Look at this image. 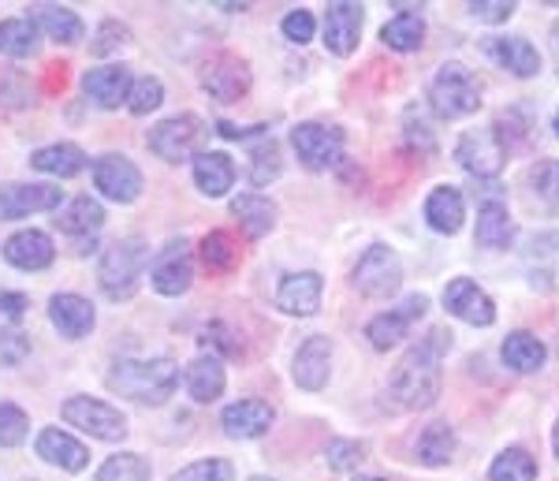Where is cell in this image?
Here are the masks:
<instances>
[{
	"instance_id": "6da1fadb",
	"label": "cell",
	"mask_w": 559,
	"mask_h": 481,
	"mask_svg": "<svg viewBox=\"0 0 559 481\" xmlns=\"http://www.w3.org/2000/svg\"><path fill=\"white\" fill-rule=\"evenodd\" d=\"M452 351V332L429 329L418 348L407 351L400 369L388 380V403L395 411H426L440 396V362Z\"/></svg>"
},
{
	"instance_id": "7a4b0ae2",
	"label": "cell",
	"mask_w": 559,
	"mask_h": 481,
	"mask_svg": "<svg viewBox=\"0 0 559 481\" xmlns=\"http://www.w3.org/2000/svg\"><path fill=\"white\" fill-rule=\"evenodd\" d=\"M179 385V366L173 359H120L108 374V388L134 403L160 407Z\"/></svg>"
},
{
	"instance_id": "3957f363",
	"label": "cell",
	"mask_w": 559,
	"mask_h": 481,
	"mask_svg": "<svg viewBox=\"0 0 559 481\" xmlns=\"http://www.w3.org/2000/svg\"><path fill=\"white\" fill-rule=\"evenodd\" d=\"M429 105L440 120H463L481 108V83L466 63H444L429 86Z\"/></svg>"
},
{
	"instance_id": "277c9868",
	"label": "cell",
	"mask_w": 559,
	"mask_h": 481,
	"mask_svg": "<svg viewBox=\"0 0 559 481\" xmlns=\"http://www.w3.org/2000/svg\"><path fill=\"white\" fill-rule=\"evenodd\" d=\"M150 266V247L142 239H120L105 250L97 280H102V292L108 298H131L139 288L142 272Z\"/></svg>"
},
{
	"instance_id": "5b68a950",
	"label": "cell",
	"mask_w": 559,
	"mask_h": 481,
	"mask_svg": "<svg viewBox=\"0 0 559 481\" xmlns=\"http://www.w3.org/2000/svg\"><path fill=\"white\" fill-rule=\"evenodd\" d=\"M355 288L366 298H392L403 288V261L400 254L384 243H373L355 266Z\"/></svg>"
},
{
	"instance_id": "8992f818",
	"label": "cell",
	"mask_w": 559,
	"mask_h": 481,
	"mask_svg": "<svg viewBox=\"0 0 559 481\" xmlns=\"http://www.w3.org/2000/svg\"><path fill=\"white\" fill-rule=\"evenodd\" d=\"M68 425H79L83 433H90L94 441H105V444H116L128 437V419L116 411L112 403L105 399H90V396H71L64 407H60Z\"/></svg>"
},
{
	"instance_id": "52a82bcc",
	"label": "cell",
	"mask_w": 559,
	"mask_h": 481,
	"mask_svg": "<svg viewBox=\"0 0 559 481\" xmlns=\"http://www.w3.org/2000/svg\"><path fill=\"white\" fill-rule=\"evenodd\" d=\"M292 146L306 168L324 172L344 161V131L329 124H299L292 131Z\"/></svg>"
},
{
	"instance_id": "ba28073f",
	"label": "cell",
	"mask_w": 559,
	"mask_h": 481,
	"mask_svg": "<svg viewBox=\"0 0 559 481\" xmlns=\"http://www.w3.org/2000/svg\"><path fill=\"white\" fill-rule=\"evenodd\" d=\"M202 139H205V124L198 120V116L187 113V116H173V120L153 127V131H150V150L157 153V157L179 165V161H187V157H198Z\"/></svg>"
},
{
	"instance_id": "9c48e42d",
	"label": "cell",
	"mask_w": 559,
	"mask_h": 481,
	"mask_svg": "<svg viewBox=\"0 0 559 481\" xmlns=\"http://www.w3.org/2000/svg\"><path fill=\"white\" fill-rule=\"evenodd\" d=\"M455 161L471 172L474 179H496L503 172V161H508V150H503L500 134L492 127H481V131H466L455 146Z\"/></svg>"
},
{
	"instance_id": "30bf717a",
	"label": "cell",
	"mask_w": 559,
	"mask_h": 481,
	"mask_svg": "<svg viewBox=\"0 0 559 481\" xmlns=\"http://www.w3.org/2000/svg\"><path fill=\"white\" fill-rule=\"evenodd\" d=\"M426 310H429V298H426V295H407L400 306H395V310L377 314L373 321L366 325L369 343H373L377 351L400 348L403 336L411 332V325H414V321H421V317H426Z\"/></svg>"
},
{
	"instance_id": "8fae6325",
	"label": "cell",
	"mask_w": 559,
	"mask_h": 481,
	"mask_svg": "<svg viewBox=\"0 0 559 481\" xmlns=\"http://www.w3.org/2000/svg\"><path fill=\"white\" fill-rule=\"evenodd\" d=\"M150 280L160 295H183L194 280V261H191V243L187 239H173L165 250L153 258Z\"/></svg>"
},
{
	"instance_id": "7c38bea8",
	"label": "cell",
	"mask_w": 559,
	"mask_h": 481,
	"mask_svg": "<svg viewBox=\"0 0 559 481\" xmlns=\"http://www.w3.org/2000/svg\"><path fill=\"white\" fill-rule=\"evenodd\" d=\"M94 184L108 202L128 206L142 195V172L120 153H105V157L94 161Z\"/></svg>"
},
{
	"instance_id": "4fadbf2b",
	"label": "cell",
	"mask_w": 559,
	"mask_h": 481,
	"mask_svg": "<svg viewBox=\"0 0 559 481\" xmlns=\"http://www.w3.org/2000/svg\"><path fill=\"white\" fill-rule=\"evenodd\" d=\"M444 306H448V314L459 317V321H466V325H474V329H489V325L496 321L492 295L466 277H459L444 288Z\"/></svg>"
},
{
	"instance_id": "5bb4252c",
	"label": "cell",
	"mask_w": 559,
	"mask_h": 481,
	"mask_svg": "<svg viewBox=\"0 0 559 481\" xmlns=\"http://www.w3.org/2000/svg\"><path fill=\"white\" fill-rule=\"evenodd\" d=\"M362 4L355 0H336L324 12V49L336 52V57H350L358 49V38H362Z\"/></svg>"
},
{
	"instance_id": "9a60e30c",
	"label": "cell",
	"mask_w": 559,
	"mask_h": 481,
	"mask_svg": "<svg viewBox=\"0 0 559 481\" xmlns=\"http://www.w3.org/2000/svg\"><path fill=\"white\" fill-rule=\"evenodd\" d=\"M60 206V187L49 184H4L0 187V221H20V216L45 213Z\"/></svg>"
},
{
	"instance_id": "2e32d148",
	"label": "cell",
	"mask_w": 559,
	"mask_h": 481,
	"mask_svg": "<svg viewBox=\"0 0 559 481\" xmlns=\"http://www.w3.org/2000/svg\"><path fill=\"white\" fill-rule=\"evenodd\" d=\"M292 377L295 385L306 388V392H321L332 377V340L329 336H310L299 351H295L292 362Z\"/></svg>"
},
{
	"instance_id": "e0dca14e",
	"label": "cell",
	"mask_w": 559,
	"mask_h": 481,
	"mask_svg": "<svg viewBox=\"0 0 559 481\" xmlns=\"http://www.w3.org/2000/svg\"><path fill=\"white\" fill-rule=\"evenodd\" d=\"M202 86L210 90V97H216V102H239V97H247V90H250L247 60L228 57V52L210 60L202 71Z\"/></svg>"
},
{
	"instance_id": "ac0fdd59",
	"label": "cell",
	"mask_w": 559,
	"mask_h": 481,
	"mask_svg": "<svg viewBox=\"0 0 559 481\" xmlns=\"http://www.w3.org/2000/svg\"><path fill=\"white\" fill-rule=\"evenodd\" d=\"M273 419L276 411L265 403V399H239V403H228L221 414V425L228 437L236 441H254V437H265L273 430Z\"/></svg>"
},
{
	"instance_id": "d6986e66",
	"label": "cell",
	"mask_w": 559,
	"mask_h": 481,
	"mask_svg": "<svg viewBox=\"0 0 559 481\" xmlns=\"http://www.w3.org/2000/svg\"><path fill=\"white\" fill-rule=\"evenodd\" d=\"M321 295H324V280H321V272H313V269H306V272H292V277L280 280V288H276V306H280V310H284V314L310 317V314H318Z\"/></svg>"
},
{
	"instance_id": "ffe728a7",
	"label": "cell",
	"mask_w": 559,
	"mask_h": 481,
	"mask_svg": "<svg viewBox=\"0 0 559 481\" xmlns=\"http://www.w3.org/2000/svg\"><path fill=\"white\" fill-rule=\"evenodd\" d=\"M4 258L23 272H41V269L52 266L57 247H52V239L45 232L26 228V232H15L12 239L4 243Z\"/></svg>"
},
{
	"instance_id": "44dd1931",
	"label": "cell",
	"mask_w": 559,
	"mask_h": 481,
	"mask_svg": "<svg viewBox=\"0 0 559 481\" xmlns=\"http://www.w3.org/2000/svg\"><path fill=\"white\" fill-rule=\"evenodd\" d=\"M83 90L94 105L102 108H120L131 94V71L123 63H105V68L86 71Z\"/></svg>"
},
{
	"instance_id": "7402d4cb",
	"label": "cell",
	"mask_w": 559,
	"mask_h": 481,
	"mask_svg": "<svg viewBox=\"0 0 559 481\" xmlns=\"http://www.w3.org/2000/svg\"><path fill=\"white\" fill-rule=\"evenodd\" d=\"M477 247L485 250H508L515 243V221H511L508 206L500 198H485L477 206V232H474Z\"/></svg>"
},
{
	"instance_id": "603a6c76",
	"label": "cell",
	"mask_w": 559,
	"mask_h": 481,
	"mask_svg": "<svg viewBox=\"0 0 559 481\" xmlns=\"http://www.w3.org/2000/svg\"><path fill=\"white\" fill-rule=\"evenodd\" d=\"M49 321L57 325L60 336H68V340H83V336L94 329L97 314H94V306H90L83 295L64 292V295L49 298Z\"/></svg>"
},
{
	"instance_id": "cb8c5ba5",
	"label": "cell",
	"mask_w": 559,
	"mask_h": 481,
	"mask_svg": "<svg viewBox=\"0 0 559 481\" xmlns=\"http://www.w3.org/2000/svg\"><path fill=\"white\" fill-rule=\"evenodd\" d=\"M38 456L45 462H52V467H60V470H68V474H79V470L90 462V451H86V444H79L71 433L64 430H41L38 433Z\"/></svg>"
},
{
	"instance_id": "d4e9b609",
	"label": "cell",
	"mask_w": 559,
	"mask_h": 481,
	"mask_svg": "<svg viewBox=\"0 0 559 481\" xmlns=\"http://www.w3.org/2000/svg\"><path fill=\"white\" fill-rule=\"evenodd\" d=\"M485 52H489L503 71H511L515 79H534L540 71L537 49L526 38H489L485 42Z\"/></svg>"
},
{
	"instance_id": "484cf974",
	"label": "cell",
	"mask_w": 559,
	"mask_h": 481,
	"mask_svg": "<svg viewBox=\"0 0 559 481\" xmlns=\"http://www.w3.org/2000/svg\"><path fill=\"white\" fill-rule=\"evenodd\" d=\"M426 221L432 232L440 235H455L459 228H463L466 221V202L463 195H459L455 187H437L432 195L426 198Z\"/></svg>"
},
{
	"instance_id": "4316f807",
	"label": "cell",
	"mask_w": 559,
	"mask_h": 481,
	"mask_svg": "<svg viewBox=\"0 0 559 481\" xmlns=\"http://www.w3.org/2000/svg\"><path fill=\"white\" fill-rule=\"evenodd\" d=\"M500 355H503V366L515 369V374H537V369L545 366V359H548V348L537 340L534 332L519 329V332H511L508 340H503Z\"/></svg>"
},
{
	"instance_id": "83f0119b",
	"label": "cell",
	"mask_w": 559,
	"mask_h": 481,
	"mask_svg": "<svg viewBox=\"0 0 559 481\" xmlns=\"http://www.w3.org/2000/svg\"><path fill=\"white\" fill-rule=\"evenodd\" d=\"M194 184L205 198L228 195V187L236 184V165L228 153H198L194 157Z\"/></svg>"
},
{
	"instance_id": "f1b7e54d",
	"label": "cell",
	"mask_w": 559,
	"mask_h": 481,
	"mask_svg": "<svg viewBox=\"0 0 559 481\" xmlns=\"http://www.w3.org/2000/svg\"><path fill=\"white\" fill-rule=\"evenodd\" d=\"M455 456V430L448 422H432L414 441V459L421 467H448Z\"/></svg>"
},
{
	"instance_id": "f546056e",
	"label": "cell",
	"mask_w": 559,
	"mask_h": 481,
	"mask_svg": "<svg viewBox=\"0 0 559 481\" xmlns=\"http://www.w3.org/2000/svg\"><path fill=\"white\" fill-rule=\"evenodd\" d=\"M231 213L239 216L242 232H247L250 239H261V235H269L276 228V202L265 195H239L236 202H231Z\"/></svg>"
},
{
	"instance_id": "4dcf8cb0",
	"label": "cell",
	"mask_w": 559,
	"mask_h": 481,
	"mask_svg": "<svg viewBox=\"0 0 559 481\" xmlns=\"http://www.w3.org/2000/svg\"><path fill=\"white\" fill-rule=\"evenodd\" d=\"M34 26L49 34L52 42H64V45H75L86 34L83 20H79L71 8H60V4H34Z\"/></svg>"
},
{
	"instance_id": "1f68e13d",
	"label": "cell",
	"mask_w": 559,
	"mask_h": 481,
	"mask_svg": "<svg viewBox=\"0 0 559 481\" xmlns=\"http://www.w3.org/2000/svg\"><path fill=\"white\" fill-rule=\"evenodd\" d=\"M31 165L38 172H49V176H79L86 168V153L75 146V142H52V146H41L38 153H31Z\"/></svg>"
},
{
	"instance_id": "d6a6232c",
	"label": "cell",
	"mask_w": 559,
	"mask_h": 481,
	"mask_svg": "<svg viewBox=\"0 0 559 481\" xmlns=\"http://www.w3.org/2000/svg\"><path fill=\"white\" fill-rule=\"evenodd\" d=\"M187 392L194 403H213L224 392V366L216 355H202L187 366Z\"/></svg>"
},
{
	"instance_id": "836d02e7",
	"label": "cell",
	"mask_w": 559,
	"mask_h": 481,
	"mask_svg": "<svg viewBox=\"0 0 559 481\" xmlns=\"http://www.w3.org/2000/svg\"><path fill=\"white\" fill-rule=\"evenodd\" d=\"M57 224H60V232H68V235H94L105 224V210H102V202H94L90 195L71 198L64 210H60Z\"/></svg>"
},
{
	"instance_id": "e575fe53",
	"label": "cell",
	"mask_w": 559,
	"mask_h": 481,
	"mask_svg": "<svg viewBox=\"0 0 559 481\" xmlns=\"http://www.w3.org/2000/svg\"><path fill=\"white\" fill-rule=\"evenodd\" d=\"M381 42L388 45V49H395V52L421 49V42H426V20H421L418 12H400L395 20L384 23Z\"/></svg>"
},
{
	"instance_id": "d590c367",
	"label": "cell",
	"mask_w": 559,
	"mask_h": 481,
	"mask_svg": "<svg viewBox=\"0 0 559 481\" xmlns=\"http://www.w3.org/2000/svg\"><path fill=\"white\" fill-rule=\"evenodd\" d=\"M38 26H34V20H4L0 23V52L4 57H34L38 52Z\"/></svg>"
},
{
	"instance_id": "8d00e7d4",
	"label": "cell",
	"mask_w": 559,
	"mask_h": 481,
	"mask_svg": "<svg viewBox=\"0 0 559 481\" xmlns=\"http://www.w3.org/2000/svg\"><path fill=\"white\" fill-rule=\"evenodd\" d=\"M489 481H537V459L526 448H519V444L515 448H503L492 459Z\"/></svg>"
},
{
	"instance_id": "74e56055",
	"label": "cell",
	"mask_w": 559,
	"mask_h": 481,
	"mask_svg": "<svg viewBox=\"0 0 559 481\" xmlns=\"http://www.w3.org/2000/svg\"><path fill=\"white\" fill-rule=\"evenodd\" d=\"M97 481H150V462L123 451V456H112L97 470Z\"/></svg>"
},
{
	"instance_id": "f35d334b",
	"label": "cell",
	"mask_w": 559,
	"mask_h": 481,
	"mask_svg": "<svg viewBox=\"0 0 559 481\" xmlns=\"http://www.w3.org/2000/svg\"><path fill=\"white\" fill-rule=\"evenodd\" d=\"M530 187L548 210H559V161H540L530 168Z\"/></svg>"
},
{
	"instance_id": "ab89813d",
	"label": "cell",
	"mask_w": 559,
	"mask_h": 481,
	"mask_svg": "<svg viewBox=\"0 0 559 481\" xmlns=\"http://www.w3.org/2000/svg\"><path fill=\"white\" fill-rule=\"evenodd\" d=\"M202 261L216 272L236 266V247H231V235L228 232H210L202 239Z\"/></svg>"
},
{
	"instance_id": "60d3db41",
	"label": "cell",
	"mask_w": 559,
	"mask_h": 481,
	"mask_svg": "<svg viewBox=\"0 0 559 481\" xmlns=\"http://www.w3.org/2000/svg\"><path fill=\"white\" fill-rule=\"evenodd\" d=\"M276 176H280V146L269 134H261V146L254 150V165H250V184L265 187Z\"/></svg>"
},
{
	"instance_id": "b9f144b4",
	"label": "cell",
	"mask_w": 559,
	"mask_h": 481,
	"mask_svg": "<svg viewBox=\"0 0 559 481\" xmlns=\"http://www.w3.org/2000/svg\"><path fill=\"white\" fill-rule=\"evenodd\" d=\"M26 430H31V419L23 414V407L0 403V448H15V444H23Z\"/></svg>"
},
{
	"instance_id": "7bdbcfd3",
	"label": "cell",
	"mask_w": 559,
	"mask_h": 481,
	"mask_svg": "<svg viewBox=\"0 0 559 481\" xmlns=\"http://www.w3.org/2000/svg\"><path fill=\"white\" fill-rule=\"evenodd\" d=\"M324 459H329L332 470H340V474H347V470H358V462L366 459V444L362 441H329V448H324Z\"/></svg>"
},
{
	"instance_id": "ee69618b",
	"label": "cell",
	"mask_w": 559,
	"mask_h": 481,
	"mask_svg": "<svg viewBox=\"0 0 559 481\" xmlns=\"http://www.w3.org/2000/svg\"><path fill=\"white\" fill-rule=\"evenodd\" d=\"M160 102H165V86H160V79H139V83H131V94H128V108L134 116H146L153 113Z\"/></svg>"
},
{
	"instance_id": "f6af8a7d",
	"label": "cell",
	"mask_w": 559,
	"mask_h": 481,
	"mask_svg": "<svg viewBox=\"0 0 559 481\" xmlns=\"http://www.w3.org/2000/svg\"><path fill=\"white\" fill-rule=\"evenodd\" d=\"M231 478H236V467L228 459H202L183 467L173 481H231Z\"/></svg>"
},
{
	"instance_id": "bcb514c9",
	"label": "cell",
	"mask_w": 559,
	"mask_h": 481,
	"mask_svg": "<svg viewBox=\"0 0 559 481\" xmlns=\"http://www.w3.org/2000/svg\"><path fill=\"white\" fill-rule=\"evenodd\" d=\"M471 15L477 23H489V26H496V23H508L511 15H515V0H471Z\"/></svg>"
},
{
	"instance_id": "7dc6e473",
	"label": "cell",
	"mask_w": 559,
	"mask_h": 481,
	"mask_svg": "<svg viewBox=\"0 0 559 481\" xmlns=\"http://www.w3.org/2000/svg\"><path fill=\"white\" fill-rule=\"evenodd\" d=\"M120 45H128V26L108 20L102 23V31H97V42H90V52H94V57H108V52H116Z\"/></svg>"
},
{
	"instance_id": "c3c4849f",
	"label": "cell",
	"mask_w": 559,
	"mask_h": 481,
	"mask_svg": "<svg viewBox=\"0 0 559 481\" xmlns=\"http://www.w3.org/2000/svg\"><path fill=\"white\" fill-rule=\"evenodd\" d=\"M31 355V340L15 329L0 332V366H20V362Z\"/></svg>"
},
{
	"instance_id": "681fc988",
	"label": "cell",
	"mask_w": 559,
	"mask_h": 481,
	"mask_svg": "<svg viewBox=\"0 0 559 481\" xmlns=\"http://www.w3.org/2000/svg\"><path fill=\"white\" fill-rule=\"evenodd\" d=\"M313 26H318V23H313V15H310V12H302V8H299V12H287V15H284L280 31H284V38L292 42V45H306V42L313 38Z\"/></svg>"
},
{
	"instance_id": "f907efd6",
	"label": "cell",
	"mask_w": 559,
	"mask_h": 481,
	"mask_svg": "<svg viewBox=\"0 0 559 481\" xmlns=\"http://www.w3.org/2000/svg\"><path fill=\"white\" fill-rule=\"evenodd\" d=\"M26 295H20V292H4L0 288V321H20V317L26 314Z\"/></svg>"
},
{
	"instance_id": "816d5d0a",
	"label": "cell",
	"mask_w": 559,
	"mask_h": 481,
	"mask_svg": "<svg viewBox=\"0 0 559 481\" xmlns=\"http://www.w3.org/2000/svg\"><path fill=\"white\" fill-rule=\"evenodd\" d=\"M407 142L411 146H421V153H432L437 150V142H432V134H429V127L426 124H414V120H407Z\"/></svg>"
},
{
	"instance_id": "f5cc1de1",
	"label": "cell",
	"mask_w": 559,
	"mask_h": 481,
	"mask_svg": "<svg viewBox=\"0 0 559 481\" xmlns=\"http://www.w3.org/2000/svg\"><path fill=\"white\" fill-rule=\"evenodd\" d=\"M224 336H228V329H224V325L216 321V325H210V329H205L202 343H205V348H210V343H216V348H221V351H228V355H231V351H236V343H231V340H224Z\"/></svg>"
},
{
	"instance_id": "db71d44e",
	"label": "cell",
	"mask_w": 559,
	"mask_h": 481,
	"mask_svg": "<svg viewBox=\"0 0 559 481\" xmlns=\"http://www.w3.org/2000/svg\"><path fill=\"white\" fill-rule=\"evenodd\" d=\"M552 52H556V63H559V23L552 26Z\"/></svg>"
},
{
	"instance_id": "11a10c76",
	"label": "cell",
	"mask_w": 559,
	"mask_h": 481,
	"mask_svg": "<svg viewBox=\"0 0 559 481\" xmlns=\"http://www.w3.org/2000/svg\"><path fill=\"white\" fill-rule=\"evenodd\" d=\"M552 451H556V459H559V419H556V430H552Z\"/></svg>"
},
{
	"instance_id": "9f6ffc18",
	"label": "cell",
	"mask_w": 559,
	"mask_h": 481,
	"mask_svg": "<svg viewBox=\"0 0 559 481\" xmlns=\"http://www.w3.org/2000/svg\"><path fill=\"white\" fill-rule=\"evenodd\" d=\"M552 131H556V139H559V113H556V120H552Z\"/></svg>"
},
{
	"instance_id": "6f0895ef",
	"label": "cell",
	"mask_w": 559,
	"mask_h": 481,
	"mask_svg": "<svg viewBox=\"0 0 559 481\" xmlns=\"http://www.w3.org/2000/svg\"><path fill=\"white\" fill-rule=\"evenodd\" d=\"M355 481H388V478H355Z\"/></svg>"
},
{
	"instance_id": "680465c9",
	"label": "cell",
	"mask_w": 559,
	"mask_h": 481,
	"mask_svg": "<svg viewBox=\"0 0 559 481\" xmlns=\"http://www.w3.org/2000/svg\"><path fill=\"white\" fill-rule=\"evenodd\" d=\"M250 481H273V478H261V474H258V478H250Z\"/></svg>"
}]
</instances>
